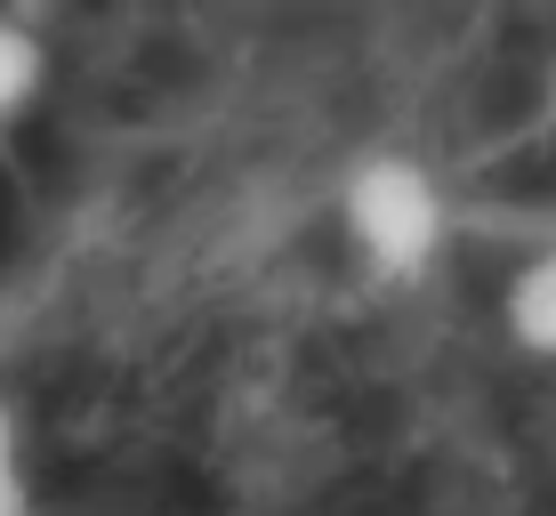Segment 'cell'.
<instances>
[{
	"instance_id": "277c9868",
	"label": "cell",
	"mask_w": 556,
	"mask_h": 516,
	"mask_svg": "<svg viewBox=\"0 0 556 516\" xmlns=\"http://www.w3.org/2000/svg\"><path fill=\"white\" fill-rule=\"evenodd\" d=\"M0 516H33V468H25V428L0 395Z\"/></svg>"
},
{
	"instance_id": "6da1fadb",
	"label": "cell",
	"mask_w": 556,
	"mask_h": 516,
	"mask_svg": "<svg viewBox=\"0 0 556 516\" xmlns=\"http://www.w3.org/2000/svg\"><path fill=\"white\" fill-rule=\"evenodd\" d=\"M339 226L371 282H419L452 242V202L419 154H363L339 186Z\"/></svg>"
},
{
	"instance_id": "7a4b0ae2",
	"label": "cell",
	"mask_w": 556,
	"mask_h": 516,
	"mask_svg": "<svg viewBox=\"0 0 556 516\" xmlns=\"http://www.w3.org/2000/svg\"><path fill=\"white\" fill-rule=\"evenodd\" d=\"M501 331L525 355H548L556 363V242L508 266V282H501Z\"/></svg>"
},
{
	"instance_id": "3957f363",
	"label": "cell",
	"mask_w": 556,
	"mask_h": 516,
	"mask_svg": "<svg viewBox=\"0 0 556 516\" xmlns=\"http://www.w3.org/2000/svg\"><path fill=\"white\" fill-rule=\"evenodd\" d=\"M49 89V49L33 25H16V16H0V129L25 122L33 105H41Z\"/></svg>"
}]
</instances>
